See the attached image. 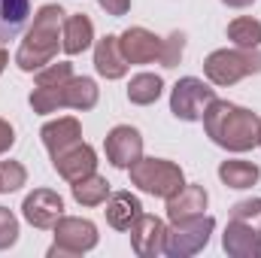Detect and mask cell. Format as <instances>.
<instances>
[{"mask_svg": "<svg viewBox=\"0 0 261 258\" xmlns=\"http://www.w3.org/2000/svg\"><path fill=\"white\" fill-rule=\"evenodd\" d=\"M203 207H206V192H203L200 186H182L176 194H170L167 216H170L173 222H186V219L200 216Z\"/></svg>", "mask_w": 261, "mask_h": 258, "instance_id": "7c38bea8", "label": "cell"}, {"mask_svg": "<svg viewBox=\"0 0 261 258\" xmlns=\"http://www.w3.org/2000/svg\"><path fill=\"white\" fill-rule=\"evenodd\" d=\"M203 125L206 134L213 137V143L231 149V152H243L252 149L261 140V119L255 113L225 104V100H213L203 113Z\"/></svg>", "mask_w": 261, "mask_h": 258, "instance_id": "6da1fadb", "label": "cell"}, {"mask_svg": "<svg viewBox=\"0 0 261 258\" xmlns=\"http://www.w3.org/2000/svg\"><path fill=\"white\" fill-rule=\"evenodd\" d=\"M97 104V88L91 79H67V85H52V88H37L31 94V107L37 113H52L55 107H76L88 110Z\"/></svg>", "mask_w": 261, "mask_h": 258, "instance_id": "3957f363", "label": "cell"}, {"mask_svg": "<svg viewBox=\"0 0 261 258\" xmlns=\"http://www.w3.org/2000/svg\"><path fill=\"white\" fill-rule=\"evenodd\" d=\"M12 140H15V137H12V128H9L6 122H0V155L12 146Z\"/></svg>", "mask_w": 261, "mask_h": 258, "instance_id": "83f0119b", "label": "cell"}, {"mask_svg": "<svg viewBox=\"0 0 261 258\" xmlns=\"http://www.w3.org/2000/svg\"><path fill=\"white\" fill-rule=\"evenodd\" d=\"M164 234H167V231H164V225H161L155 216H140V219H137V228H134V249H137L140 255H152L155 246H152L149 240L161 243Z\"/></svg>", "mask_w": 261, "mask_h": 258, "instance_id": "ac0fdd59", "label": "cell"}, {"mask_svg": "<svg viewBox=\"0 0 261 258\" xmlns=\"http://www.w3.org/2000/svg\"><path fill=\"white\" fill-rule=\"evenodd\" d=\"M182 49H186V37L182 34H170L164 43H161V64L164 67H176L179 58H182Z\"/></svg>", "mask_w": 261, "mask_h": 258, "instance_id": "cb8c5ba5", "label": "cell"}, {"mask_svg": "<svg viewBox=\"0 0 261 258\" xmlns=\"http://www.w3.org/2000/svg\"><path fill=\"white\" fill-rule=\"evenodd\" d=\"M107 192H110L107 179H100V176H91V173H88V179L82 176V179L73 186L76 200H79V203H85V207H94V203H100V200L107 197Z\"/></svg>", "mask_w": 261, "mask_h": 258, "instance_id": "7402d4cb", "label": "cell"}, {"mask_svg": "<svg viewBox=\"0 0 261 258\" xmlns=\"http://www.w3.org/2000/svg\"><path fill=\"white\" fill-rule=\"evenodd\" d=\"M222 3H228V6H249L252 0H222Z\"/></svg>", "mask_w": 261, "mask_h": 258, "instance_id": "f1b7e54d", "label": "cell"}, {"mask_svg": "<svg viewBox=\"0 0 261 258\" xmlns=\"http://www.w3.org/2000/svg\"><path fill=\"white\" fill-rule=\"evenodd\" d=\"M61 210H64L61 197L52 194V192H34L24 200V219H28L31 225H37V228L55 225V222L61 219Z\"/></svg>", "mask_w": 261, "mask_h": 258, "instance_id": "30bf717a", "label": "cell"}, {"mask_svg": "<svg viewBox=\"0 0 261 258\" xmlns=\"http://www.w3.org/2000/svg\"><path fill=\"white\" fill-rule=\"evenodd\" d=\"M91 34H94V28H91V21L85 18V15H70L64 21V31H61V46H64L67 55H76V52H82V49H88L91 46Z\"/></svg>", "mask_w": 261, "mask_h": 258, "instance_id": "2e32d148", "label": "cell"}, {"mask_svg": "<svg viewBox=\"0 0 261 258\" xmlns=\"http://www.w3.org/2000/svg\"><path fill=\"white\" fill-rule=\"evenodd\" d=\"M15 234H18V225L12 219V213L6 207H0V249L9 246V243H15Z\"/></svg>", "mask_w": 261, "mask_h": 258, "instance_id": "484cf974", "label": "cell"}, {"mask_svg": "<svg viewBox=\"0 0 261 258\" xmlns=\"http://www.w3.org/2000/svg\"><path fill=\"white\" fill-rule=\"evenodd\" d=\"M213 100H216L213 88H206V85H203L200 79H195V76H186V79H179L176 88H173L170 110H173V116L182 119V122H197V119H203V113H206V107H210Z\"/></svg>", "mask_w": 261, "mask_h": 258, "instance_id": "8992f818", "label": "cell"}, {"mask_svg": "<svg viewBox=\"0 0 261 258\" xmlns=\"http://www.w3.org/2000/svg\"><path fill=\"white\" fill-rule=\"evenodd\" d=\"M24 186V167L18 161H0V192H15Z\"/></svg>", "mask_w": 261, "mask_h": 258, "instance_id": "603a6c76", "label": "cell"}, {"mask_svg": "<svg viewBox=\"0 0 261 258\" xmlns=\"http://www.w3.org/2000/svg\"><path fill=\"white\" fill-rule=\"evenodd\" d=\"M43 143L49 146V152L55 158L58 152H64V149L79 143V122L76 119H58V122L46 125L43 128Z\"/></svg>", "mask_w": 261, "mask_h": 258, "instance_id": "9a60e30c", "label": "cell"}, {"mask_svg": "<svg viewBox=\"0 0 261 258\" xmlns=\"http://www.w3.org/2000/svg\"><path fill=\"white\" fill-rule=\"evenodd\" d=\"M219 176L225 179V186L231 189H249L255 179H258V167L249 164V161H225L219 167Z\"/></svg>", "mask_w": 261, "mask_h": 258, "instance_id": "d6986e66", "label": "cell"}, {"mask_svg": "<svg viewBox=\"0 0 261 258\" xmlns=\"http://www.w3.org/2000/svg\"><path fill=\"white\" fill-rule=\"evenodd\" d=\"M119 49L128 64H146L161 55V40L155 34H149L146 28H130L119 37Z\"/></svg>", "mask_w": 261, "mask_h": 258, "instance_id": "52a82bcc", "label": "cell"}, {"mask_svg": "<svg viewBox=\"0 0 261 258\" xmlns=\"http://www.w3.org/2000/svg\"><path fill=\"white\" fill-rule=\"evenodd\" d=\"M3 64H6V52L0 49V70H3Z\"/></svg>", "mask_w": 261, "mask_h": 258, "instance_id": "f546056e", "label": "cell"}, {"mask_svg": "<svg viewBox=\"0 0 261 258\" xmlns=\"http://www.w3.org/2000/svg\"><path fill=\"white\" fill-rule=\"evenodd\" d=\"M55 170H58L64 179H70V183H79L82 176L94 173V152H91L88 146L76 143V146H70V149H64V152L55 155Z\"/></svg>", "mask_w": 261, "mask_h": 258, "instance_id": "9c48e42d", "label": "cell"}, {"mask_svg": "<svg viewBox=\"0 0 261 258\" xmlns=\"http://www.w3.org/2000/svg\"><path fill=\"white\" fill-rule=\"evenodd\" d=\"M58 243L55 246H64V243H73V249H88L94 246V225L91 222H79V219H64L58 225Z\"/></svg>", "mask_w": 261, "mask_h": 258, "instance_id": "e0dca14e", "label": "cell"}, {"mask_svg": "<svg viewBox=\"0 0 261 258\" xmlns=\"http://www.w3.org/2000/svg\"><path fill=\"white\" fill-rule=\"evenodd\" d=\"M100 6L110 12V15H125L130 6V0H100Z\"/></svg>", "mask_w": 261, "mask_h": 258, "instance_id": "4316f807", "label": "cell"}, {"mask_svg": "<svg viewBox=\"0 0 261 258\" xmlns=\"http://www.w3.org/2000/svg\"><path fill=\"white\" fill-rule=\"evenodd\" d=\"M228 37L240 49H255V46H261V21H255V18H237V21L228 24Z\"/></svg>", "mask_w": 261, "mask_h": 258, "instance_id": "44dd1931", "label": "cell"}, {"mask_svg": "<svg viewBox=\"0 0 261 258\" xmlns=\"http://www.w3.org/2000/svg\"><path fill=\"white\" fill-rule=\"evenodd\" d=\"M140 152H143V140L128 125L113 128V134L107 137V155L116 167H130L134 161H140Z\"/></svg>", "mask_w": 261, "mask_h": 258, "instance_id": "ba28073f", "label": "cell"}, {"mask_svg": "<svg viewBox=\"0 0 261 258\" xmlns=\"http://www.w3.org/2000/svg\"><path fill=\"white\" fill-rule=\"evenodd\" d=\"M130 179L149 194L158 197H170L182 189V170L170 161H158V158H143L130 164Z\"/></svg>", "mask_w": 261, "mask_h": 258, "instance_id": "277c9868", "label": "cell"}, {"mask_svg": "<svg viewBox=\"0 0 261 258\" xmlns=\"http://www.w3.org/2000/svg\"><path fill=\"white\" fill-rule=\"evenodd\" d=\"M158 94H161V79L158 76H152V73H140V76H134L128 85V97L130 104H152V100H158Z\"/></svg>", "mask_w": 261, "mask_h": 258, "instance_id": "ffe728a7", "label": "cell"}, {"mask_svg": "<svg viewBox=\"0 0 261 258\" xmlns=\"http://www.w3.org/2000/svg\"><path fill=\"white\" fill-rule=\"evenodd\" d=\"M61 31H64V9L61 6H43L40 15L34 18L28 40L18 49V67L31 73V70H40L43 64H49L52 55L58 52Z\"/></svg>", "mask_w": 261, "mask_h": 258, "instance_id": "7a4b0ae2", "label": "cell"}, {"mask_svg": "<svg viewBox=\"0 0 261 258\" xmlns=\"http://www.w3.org/2000/svg\"><path fill=\"white\" fill-rule=\"evenodd\" d=\"M70 79V64H52L49 70H40V76H37V85L40 88H52V85H61Z\"/></svg>", "mask_w": 261, "mask_h": 258, "instance_id": "d4e9b609", "label": "cell"}, {"mask_svg": "<svg viewBox=\"0 0 261 258\" xmlns=\"http://www.w3.org/2000/svg\"><path fill=\"white\" fill-rule=\"evenodd\" d=\"M94 64H97V73L107 76V79H119L125 76L128 70V61L119 49V37H103L97 43V52H94Z\"/></svg>", "mask_w": 261, "mask_h": 258, "instance_id": "4fadbf2b", "label": "cell"}, {"mask_svg": "<svg viewBox=\"0 0 261 258\" xmlns=\"http://www.w3.org/2000/svg\"><path fill=\"white\" fill-rule=\"evenodd\" d=\"M140 216H143V207H140V200L128 192L113 194L110 203H107V219H110V225L119 228V231H128L130 225H137Z\"/></svg>", "mask_w": 261, "mask_h": 258, "instance_id": "5bb4252c", "label": "cell"}, {"mask_svg": "<svg viewBox=\"0 0 261 258\" xmlns=\"http://www.w3.org/2000/svg\"><path fill=\"white\" fill-rule=\"evenodd\" d=\"M258 143H261V140H258Z\"/></svg>", "mask_w": 261, "mask_h": 258, "instance_id": "4dcf8cb0", "label": "cell"}, {"mask_svg": "<svg viewBox=\"0 0 261 258\" xmlns=\"http://www.w3.org/2000/svg\"><path fill=\"white\" fill-rule=\"evenodd\" d=\"M203 70L216 85H231L249 73H261V55L252 49H234V52L222 49V52H213L206 58Z\"/></svg>", "mask_w": 261, "mask_h": 258, "instance_id": "5b68a950", "label": "cell"}, {"mask_svg": "<svg viewBox=\"0 0 261 258\" xmlns=\"http://www.w3.org/2000/svg\"><path fill=\"white\" fill-rule=\"evenodd\" d=\"M31 18V0H0V46L15 40Z\"/></svg>", "mask_w": 261, "mask_h": 258, "instance_id": "8fae6325", "label": "cell"}]
</instances>
